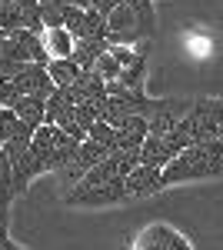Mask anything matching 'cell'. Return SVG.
Returning <instances> with one entry per match:
<instances>
[{
    "label": "cell",
    "mask_w": 223,
    "mask_h": 250,
    "mask_svg": "<svg viewBox=\"0 0 223 250\" xmlns=\"http://www.w3.org/2000/svg\"><path fill=\"white\" fill-rule=\"evenodd\" d=\"M93 70H97L100 77H103L107 83H110V80H117L120 74H123V63H120V60L113 57V54H110V47H107V54H103V57L97 60V67H93Z\"/></svg>",
    "instance_id": "obj_20"
},
{
    "label": "cell",
    "mask_w": 223,
    "mask_h": 250,
    "mask_svg": "<svg viewBox=\"0 0 223 250\" xmlns=\"http://www.w3.org/2000/svg\"><path fill=\"white\" fill-rule=\"evenodd\" d=\"M20 97H23V94H20V87H17V80H14V77H7L3 83H0V104H3V107H14Z\"/></svg>",
    "instance_id": "obj_21"
},
{
    "label": "cell",
    "mask_w": 223,
    "mask_h": 250,
    "mask_svg": "<svg viewBox=\"0 0 223 250\" xmlns=\"http://www.w3.org/2000/svg\"><path fill=\"white\" fill-rule=\"evenodd\" d=\"M3 80H7V77H3V74H0V83H3Z\"/></svg>",
    "instance_id": "obj_27"
},
{
    "label": "cell",
    "mask_w": 223,
    "mask_h": 250,
    "mask_svg": "<svg viewBox=\"0 0 223 250\" xmlns=\"http://www.w3.org/2000/svg\"><path fill=\"white\" fill-rule=\"evenodd\" d=\"M107 47H110V40H103V37H83V40H77V47H74V60L80 63V70H93L97 60L107 54Z\"/></svg>",
    "instance_id": "obj_14"
},
{
    "label": "cell",
    "mask_w": 223,
    "mask_h": 250,
    "mask_svg": "<svg viewBox=\"0 0 223 250\" xmlns=\"http://www.w3.org/2000/svg\"><path fill=\"white\" fill-rule=\"evenodd\" d=\"M14 197H17V190H14V167H10V157L3 154V147H0V233H7L10 200Z\"/></svg>",
    "instance_id": "obj_11"
},
{
    "label": "cell",
    "mask_w": 223,
    "mask_h": 250,
    "mask_svg": "<svg viewBox=\"0 0 223 250\" xmlns=\"http://www.w3.org/2000/svg\"><path fill=\"white\" fill-rule=\"evenodd\" d=\"M3 40H7V30H3V27H0V43H3Z\"/></svg>",
    "instance_id": "obj_26"
},
{
    "label": "cell",
    "mask_w": 223,
    "mask_h": 250,
    "mask_svg": "<svg viewBox=\"0 0 223 250\" xmlns=\"http://www.w3.org/2000/svg\"><path fill=\"white\" fill-rule=\"evenodd\" d=\"M107 154H110V147H107V144H100V140L87 137V140L80 144L77 157L70 160V164H67V167H63V170H60V177H63L67 184H80V180H83V177H87V173H90Z\"/></svg>",
    "instance_id": "obj_5"
},
{
    "label": "cell",
    "mask_w": 223,
    "mask_h": 250,
    "mask_svg": "<svg viewBox=\"0 0 223 250\" xmlns=\"http://www.w3.org/2000/svg\"><path fill=\"white\" fill-rule=\"evenodd\" d=\"M40 37H43V43H47V54H50V60H57V57H74L77 37L67 30V27H47Z\"/></svg>",
    "instance_id": "obj_13"
},
{
    "label": "cell",
    "mask_w": 223,
    "mask_h": 250,
    "mask_svg": "<svg viewBox=\"0 0 223 250\" xmlns=\"http://www.w3.org/2000/svg\"><path fill=\"white\" fill-rule=\"evenodd\" d=\"M203 177H223V137L203 140V144H190L183 154H177L163 167V180L170 184H183V180H203Z\"/></svg>",
    "instance_id": "obj_1"
},
{
    "label": "cell",
    "mask_w": 223,
    "mask_h": 250,
    "mask_svg": "<svg viewBox=\"0 0 223 250\" xmlns=\"http://www.w3.org/2000/svg\"><path fill=\"white\" fill-rule=\"evenodd\" d=\"M14 110H17V117L23 120V124H30L34 130L37 127H43L47 124V97H20L17 104H14Z\"/></svg>",
    "instance_id": "obj_15"
},
{
    "label": "cell",
    "mask_w": 223,
    "mask_h": 250,
    "mask_svg": "<svg viewBox=\"0 0 223 250\" xmlns=\"http://www.w3.org/2000/svg\"><path fill=\"white\" fill-rule=\"evenodd\" d=\"M133 7V14L140 17V27H143V37L153 40L157 37V14H153V0H127Z\"/></svg>",
    "instance_id": "obj_18"
},
{
    "label": "cell",
    "mask_w": 223,
    "mask_h": 250,
    "mask_svg": "<svg viewBox=\"0 0 223 250\" xmlns=\"http://www.w3.org/2000/svg\"><path fill=\"white\" fill-rule=\"evenodd\" d=\"M127 197V187H123V177L117 180H107V184H74L70 190L63 193L67 204H80V207H103V204H120Z\"/></svg>",
    "instance_id": "obj_4"
},
{
    "label": "cell",
    "mask_w": 223,
    "mask_h": 250,
    "mask_svg": "<svg viewBox=\"0 0 223 250\" xmlns=\"http://www.w3.org/2000/svg\"><path fill=\"white\" fill-rule=\"evenodd\" d=\"M17 87H20V94L27 97H50L57 90V83H54V77H50V70H47V63H23V70H20L17 77Z\"/></svg>",
    "instance_id": "obj_9"
},
{
    "label": "cell",
    "mask_w": 223,
    "mask_h": 250,
    "mask_svg": "<svg viewBox=\"0 0 223 250\" xmlns=\"http://www.w3.org/2000/svg\"><path fill=\"white\" fill-rule=\"evenodd\" d=\"M0 27L7 30V34H14V30H23L27 23H23V10H20L17 0H7L3 7H0Z\"/></svg>",
    "instance_id": "obj_19"
},
{
    "label": "cell",
    "mask_w": 223,
    "mask_h": 250,
    "mask_svg": "<svg viewBox=\"0 0 223 250\" xmlns=\"http://www.w3.org/2000/svg\"><path fill=\"white\" fill-rule=\"evenodd\" d=\"M120 3H127V0H93V10H100L103 17H110L113 10L120 7Z\"/></svg>",
    "instance_id": "obj_22"
},
{
    "label": "cell",
    "mask_w": 223,
    "mask_h": 250,
    "mask_svg": "<svg viewBox=\"0 0 223 250\" xmlns=\"http://www.w3.org/2000/svg\"><path fill=\"white\" fill-rule=\"evenodd\" d=\"M23 130H34V127L23 124L14 107H3V110H0V147H3L7 140H14L17 134H23Z\"/></svg>",
    "instance_id": "obj_17"
},
{
    "label": "cell",
    "mask_w": 223,
    "mask_h": 250,
    "mask_svg": "<svg viewBox=\"0 0 223 250\" xmlns=\"http://www.w3.org/2000/svg\"><path fill=\"white\" fill-rule=\"evenodd\" d=\"M107 30H110V43H143V27H140V17L133 14L130 3H120L107 17Z\"/></svg>",
    "instance_id": "obj_6"
},
{
    "label": "cell",
    "mask_w": 223,
    "mask_h": 250,
    "mask_svg": "<svg viewBox=\"0 0 223 250\" xmlns=\"http://www.w3.org/2000/svg\"><path fill=\"white\" fill-rule=\"evenodd\" d=\"M40 3H67V0H40Z\"/></svg>",
    "instance_id": "obj_25"
},
{
    "label": "cell",
    "mask_w": 223,
    "mask_h": 250,
    "mask_svg": "<svg viewBox=\"0 0 223 250\" xmlns=\"http://www.w3.org/2000/svg\"><path fill=\"white\" fill-rule=\"evenodd\" d=\"M220 127H223V97H197L190 114L180 124V130L190 137V144H203V140L220 137Z\"/></svg>",
    "instance_id": "obj_3"
},
{
    "label": "cell",
    "mask_w": 223,
    "mask_h": 250,
    "mask_svg": "<svg viewBox=\"0 0 223 250\" xmlns=\"http://www.w3.org/2000/svg\"><path fill=\"white\" fill-rule=\"evenodd\" d=\"M147 137H150V120L143 114H137V117H130L127 124L117 127V144H113V150H140Z\"/></svg>",
    "instance_id": "obj_10"
},
{
    "label": "cell",
    "mask_w": 223,
    "mask_h": 250,
    "mask_svg": "<svg viewBox=\"0 0 223 250\" xmlns=\"http://www.w3.org/2000/svg\"><path fill=\"white\" fill-rule=\"evenodd\" d=\"M70 97H74V104H83V100H97V97H107V80L100 77L97 70H83L80 77L67 87Z\"/></svg>",
    "instance_id": "obj_12"
},
{
    "label": "cell",
    "mask_w": 223,
    "mask_h": 250,
    "mask_svg": "<svg viewBox=\"0 0 223 250\" xmlns=\"http://www.w3.org/2000/svg\"><path fill=\"white\" fill-rule=\"evenodd\" d=\"M123 187H127V197H150V193H160L163 187H167L163 167L140 164V167H133V170L123 177Z\"/></svg>",
    "instance_id": "obj_8"
},
{
    "label": "cell",
    "mask_w": 223,
    "mask_h": 250,
    "mask_svg": "<svg viewBox=\"0 0 223 250\" xmlns=\"http://www.w3.org/2000/svg\"><path fill=\"white\" fill-rule=\"evenodd\" d=\"M0 250H23V247H20V244H14L7 233H0Z\"/></svg>",
    "instance_id": "obj_23"
},
{
    "label": "cell",
    "mask_w": 223,
    "mask_h": 250,
    "mask_svg": "<svg viewBox=\"0 0 223 250\" xmlns=\"http://www.w3.org/2000/svg\"><path fill=\"white\" fill-rule=\"evenodd\" d=\"M130 250H193L183 233H177L167 224H150L147 230H140V237L130 244Z\"/></svg>",
    "instance_id": "obj_7"
},
{
    "label": "cell",
    "mask_w": 223,
    "mask_h": 250,
    "mask_svg": "<svg viewBox=\"0 0 223 250\" xmlns=\"http://www.w3.org/2000/svg\"><path fill=\"white\" fill-rule=\"evenodd\" d=\"M220 137H223V127H220Z\"/></svg>",
    "instance_id": "obj_28"
},
{
    "label": "cell",
    "mask_w": 223,
    "mask_h": 250,
    "mask_svg": "<svg viewBox=\"0 0 223 250\" xmlns=\"http://www.w3.org/2000/svg\"><path fill=\"white\" fill-rule=\"evenodd\" d=\"M30 150H34V157L40 160L43 173H47V170L60 173L77 157L80 140H74V137L67 134L63 127H57V124H43V127L34 130V144H30Z\"/></svg>",
    "instance_id": "obj_2"
},
{
    "label": "cell",
    "mask_w": 223,
    "mask_h": 250,
    "mask_svg": "<svg viewBox=\"0 0 223 250\" xmlns=\"http://www.w3.org/2000/svg\"><path fill=\"white\" fill-rule=\"evenodd\" d=\"M67 3H74V7H93V0H67Z\"/></svg>",
    "instance_id": "obj_24"
},
{
    "label": "cell",
    "mask_w": 223,
    "mask_h": 250,
    "mask_svg": "<svg viewBox=\"0 0 223 250\" xmlns=\"http://www.w3.org/2000/svg\"><path fill=\"white\" fill-rule=\"evenodd\" d=\"M47 70H50V77H54V83L57 87H70L83 70H80V63H77L74 57H57V60H50L47 63Z\"/></svg>",
    "instance_id": "obj_16"
}]
</instances>
